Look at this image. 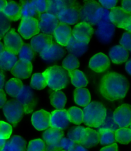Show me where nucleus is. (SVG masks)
<instances>
[{"mask_svg": "<svg viewBox=\"0 0 131 151\" xmlns=\"http://www.w3.org/2000/svg\"><path fill=\"white\" fill-rule=\"evenodd\" d=\"M129 82L125 76L117 72H109L101 78L98 85L99 93L109 101L125 98L129 90Z\"/></svg>", "mask_w": 131, "mask_h": 151, "instance_id": "nucleus-1", "label": "nucleus"}, {"mask_svg": "<svg viewBox=\"0 0 131 151\" xmlns=\"http://www.w3.org/2000/svg\"><path fill=\"white\" fill-rule=\"evenodd\" d=\"M83 123L88 127L100 128L108 116L105 106L99 101H91L83 108Z\"/></svg>", "mask_w": 131, "mask_h": 151, "instance_id": "nucleus-2", "label": "nucleus"}, {"mask_svg": "<svg viewBox=\"0 0 131 151\" xmlns=\"http://www.w3.org/2000/svg\"><path fill=\"white\" fill-rule=\"evenodd\" d=\"M43 73L46 79L47 87L51 91H62L68 86L70 78L68 72L62 66L51 65L43 71Z\"/></svg>", "mask_w": 131, "mask_h": 151, "instance_id": "nucleus-3", "label": "nucleus"}, {"mask_svg": "<svg viewBox=\"0 0 131 151\" xmlns=\"http://www.w3.org/2000/svg\"><path fill=\"white\" fill-rule=\"evenodd\" d=\"M15 99L23 107L25 114H32L37 106V99L33 89L30 86L23 85Z\"/></svg>", "mask_w": 131, "mask_h": 151, "instance_id": "nucleus-4", "label": "nucleus"}, {"mask_svg": "<svg viewBox=\"0 0 131 151\" xmlns=\"http://www.w3.org/2000/svg\"><path fill=\"white\" fill-rule=\"evenodd\" d=\"M2 109L5 119L14 126L18 125L25 115L23 107L16 99L7 101Z\"/></svg>", "mask_w": 131, "mask_h": 151, "instance_id": "nucleus-5", "label": "nucleus"}, {"mask_svg": "<svg viewBox=\"0 0 131 151\" xmlns=\"http://www.w3.org/2000/svg\"><path fill=\"white\" fill-rule=\"evenodd\" d=\"M19 35L25 40H30L40 32L37 18H22L18 27Z\"/></svg>", "mask_w": 131, "mask_h": 151, "instance_id": "nucleus-6", "label": "nucleus"}, {"mask_svg": "<svg viewBox=\"0 0 131 151\" xmlns=\"http://www.w3.org/2000/svg\"><path fill=\"white\" fill-rule=\"evenodd\" d=\"M66 50L57 43H51L39 53V57L43 62L51 64L63 59Z\"/></svg>", "mask_w": 131, "mask_h": 151, "instance_id": "nucleus-7", "label": "nucleus"}, {"mask_svg": "<svg viewBox=\"0 0 131 151\" xmlns=\"http://www.w3.org/2000/svg\"><path fill=\"white\" fill-rule=\"evenodd\" d=\"M116 33V27L111 22H102L96 25L95 31L96 39L101 44L109 45L112 42Z\"/></svg>", "mask_w": 131, "mask_h": 151, "instance_id": "nucleus-8", "label": "nucleus"}, {"mask_svg": "<svg viewBox=\"0 0 131 151\" xmlns=\"http://www.w3.org/2000/svg\"><path fill=\"white\" fill-rule=\"evenodd\" d=\"M112 117L118 127H129L131 123V105H120L113 111Z\"/></svg>", "mask_w": 131, "mask_h": 151, "instance_id": "nucleus-9", "label": "nucleus"}, {"mask_svg": "<svg viewBox=\"0 0 131 151\" xmlns=\"http://www.w3.org/2000/svg\"><path fill=\"white\" fill-rule=\"evenodd\" d=\"M111 61L108 55L103 52H97L90 58L88 61V67L89 69L97 74L104 73L108 70Z\"/></svg>", "mask_w": 131, "mask_h": 151, "instance_id": "nucleus-10", "label": "nucleus"}, {"mask_svg": "<svg viewBox=\"0 0 131 151\" xmlns=\"http://www.w3.org/2000/svg\"><path fill=\"white\" fill-rule=\"evenodd\" d=\"M37 18L39 20L40 32L52 36L59 23L57 16L49 12H44L39 14Z\"/></svg>", "mask_w": 131, "mask_h": 151, "instance_id": "nucleus-11", "label": "nucleus"}, {"mask_svg": "<svg viewBox=\"0 0 131 151\" xmlns=\"http://www.w3.org/2000/svg\"><path fill=\"white\" fill-rule=\"evenodd\" d=\"M70 123L68 111L65 109L60 110L55 109L54 111L50 112V127L60 130H64L68 127Z\"/></svg>", "mask_w": 131, "mask_h": 151, "instance_id": "nucleus-12", "label": "nucleus"}, {"mask_svg": "<svg viewBox=\"0 0 131 151\" xmlns=\"http://www.w3.org/2000/svg\"><path fill=\"white\" fill-rule=\"evenodd\" d=\"M5 49L18 54L21 48L24 45L23 37L14 29H10L3 37Z\"/></svg>", "mask_w": 131, "mask_h": 151, "instance_id": "nucleus-13", "label": "nucleus"}, {"mask_svg": "<svg viewBox=\"0 0 131 151\" xmlns=\"http://www.w3.org/2000/svg\"><path fill=\"white\" fill-rule=\"evenodd\" d=\"M93 34V26L90 23L84 22H78L72 29V36L79 42L89 43Z\"/></svg>", "mask_w": 131, "mask_h": 151, "instance_id": "nucleus-14", "label": "nucleus"}, {"mask_svg": "<svg viewBox=\"0 0 131 151\" xmlns=\"http://www.w3.org/2000/svg\"><path fill=\"white\" fill-rule=\"evenodd\" d=\"M50 112L45 109H39L32 113L31 123L37 131H44L50 127Z\"/></svg>", "mask_w": 131, "mask_h": 151, "instance_id": "nucleus-15", "label": "nucleus"}, {"mask_svg": "<svg viewBox=\"0 0 131 151\" xmlns=\"http://www.w3.org/2000/svg\"><path fill=\"white\" fill-rule=\"evenodd\" d=\"M80 9V5L77 4L73 6L62 9L57 15L58 22L70 26L76 25L80 19H79Z\"/></svg>", "mask_w": 131, "mask_h": 151, "instance_id": "nucleus-16", "label": "nucleus"}, {"mask_svg": "<svg viewBox=\"0 0 131 151\" xmlns=\"http://www.w3.org/2000/svg\"><path fill=\"white\" fill-rule=\"evenodd\" d=\"M43 139L46 145V151H54L58 149V144L64 137L63 130L49 127L43 131Z\"/></svg>", "mask_w": 131, "mask_h": 151, "instance_id": "nucleus-17", "label": "nucleus"}, {"mask_svg": "<svg viewBox=\"0 0 131 151\" xmlns=\"http://www.w3.org/2000/svg\"><path fill=\"white\" fill-rule=\"evenodd\" d=\"M100 6L99 3L96 0L85 2L79 11V19L81 22H87L93 25L95 12Z\"/></svg>", "mask_w": 131, "mask_h": 151, "instance_id": "nucleus-18", "label": "nucleus"}, {"mask_svg": "<svg viewBox=\"0 0 131 151\" xmlns=\"http://www.w3.org/2000/svg\"><path fill=\"white\" fill-rule=\"evenodd\" d=\"M56 43L63 47H66L72 37V29L70 25L59 23L53 34Z\"/></svg>", "mask_w": 131, "mask_h": 151, "instance_id": "nucleus-19", "label": "nucleus"}, {"mask_svg": "<svg viewBox=\"0 0 131 151\" xmlns=\"http://www.w3.org/2000/svg\"><path fill=\"white\" fill-rule=\"evenodd\" d=\"M108 56L112 63L122 65L129 59V52L120 45H115L109 49Z\"/></svg>", "mask_w": 131, "mask_h": 151, "instance_id": "nucleus-20", "label": "nucleus"}, {"mask_svg": "<svg viewBox=\"0 0 131 151\" xmlns=\"http://www.w3.org/2000/svg\"><path fill=\"white\" fill-rule=\"evenodd\" d=\"M53 43H54V40L52 36L39 33L30 39V45L34 52L39 54L48 45Z\"/></svg>", "mask_w": 131, "mask_h": 151, "instance_id": "nucleus-21", "label": "nucleus"}, {"mask_svg": "<svg viewBox=\"0 0 131 151\" xmlns=\"http://www.w3.org/2000/svg\"><path fill=\"white\" fill-rule=\"evenodd\" d=\"M89 43L79 42L72 36L67 44L66 50L70 54L77 58L83 56L88 52Z\"/></svg>", "mask_w": 131, "mask_h": 151, "instance_id": "nucleus-22", "label": "nucleus"}, {"mask_svg": "<svg viewBox=\"0 0 131 151\" xmlns=\"http://www.w3.org/2000/svg\"><path fill=\"white\" fill-rule=\"evenodd\" d=\"M18 61L17 54L5 49L0 54V70L10 71Z\"/></svg>", "mask_w": 131, "mask_h": 151, "instance_id": "nucleus-23", "label": "nucleus"}, {"mask_svg": "<svg viewBox=\"0 0 131 151\" xmlns=\"http://www.w3.org/2000/svg\"><path fill=\"white\" fill-rule=\"evenodd\" d=\"M2 14L9 21L17 22L21 19L20 5L14 1L6 2L5 7L3 9Z\"/></svg>", "mask_w": 131, "mask_h": 151, "instance_id": "nucleus-24", "label": "nucleus"}, {"mask_svg": "<svg viewBox=\"0 0 131 151\" xmlns=\"http://www.w3.org/2000/svg\"><path fill=\"white\" fill-rule=\"evenodd\" d=\"M33 68L32 63H25L19 61L10 72L14 78L19 80H26L32 75Z\"/></svg>", "mask_w": 131, "mask_h": 151, "instance_id": "nucleus-25", "label": "nucleus"}, {"mask_svg": "<svg viewBox=\"0 0 131 151\" xmlns=\"http://www.w3.org/2000/svg\"><path fill=\"white\" fill-rule=\"evenodd\" d=\"M26 146L25 138L21 136L15 135L6 141L5 146L0 151H26Z\"/></svg>", "mask_w": 131, "mask_h": 151, "instance_id": "nucleus-26", "label": "nucleus"}, {"mask_svg": "<svg viewBox=\"0 0 131 151\" xmlns=\"http://www.w3.org/2000/svg\"><path fill=\"white\" fill-rule=\"evenodd\" d=\"M130 14L126 13L121 6H116L110 11V22L116 27L123 29L124 25Z\"/></svg>", "mask_w": 131, "mask_h": 151, "instance_id": "nucleus-27", "label": "nucleus"}, {"mask_svg": "<svg viewBox=\"0 0 131 151\" xmlns=\"http://www.w3.org/2000/svg\"><path fill=\"white\" fill-rule=\"evenodd\" d=\"M73 98L76 105L84 108L91 101V94L87 88H78L73 91Z\"/></svg>", "mask_w": 131, "mask_h": 151, "instance_id": "nucleus-28", "label": "nucleus"}, {"mask_svg": "<svg viewBox=\"0 0 131 151\" xmlns=\"http://www.w3.org/2000/svg\"><path fill=\"white\" fill-rule=\"evenodd\" d=\"M68 73L71 83L75 88H84L88 86V79L82 70L76 69L68 72Z\"/></svg>", "mask_w": 131, "mask_h": 151, "instance_id": "nucleus-29", "label": "nucleus"}, {"mask_svg": "<svg viewBox=\"0 0 131 151\" xmlns=\"http://www.w3.org/2000/svg\"><path fill=\"white\" fill-rule=\"evenodd\" d=\"M49 100L51 106L57 110L64 109L67 104V96L64 92L61 91H50Z\"/></svg>", "mask_w": 131, "mask_h": 151, "instance_id": "nucleus-30", "label": "nucleus"}, {"mask_svg": "<svg viewBox=\"0 0 131 151\" xmlns=\"http://www.w3.org/2000/svg\"><path fill=\"white\" fill-rule=\"evenodd\" d=\"M23 85L21 80L16 78H10L5 84L4 88L6 94L12 98H16Z\"/></svg>", "mask_w": 131, "mask_h": 151, "instance_id": "nucleus-31", "label": "nucleus"}, {"mask_svg": "<svg viewBox=\"0 0 131 151\" xmlns=\"http://www.w3.org/2000/svg\"><path fill=\"white\" fill-rule=\"evenodd\" d=\"M99 143V133L96 130L91 127H87V132L84 140L81 145H84L86 148H93Z\"/></svg>", "mask_w": 131, "mask_h": 151, "instance_id": "nucleus-32", "label": "nucleus"}, {"mask_svg": "<svg viewBox=\"0 0 131 151\" xmlns=\"http://www.w3.org/2000/svg\"><path fill=\"white\" fill-rule=\"evenodd\" d=\"M86 132H87V127L77 125L69 130L67 134L68 138L76 144H81L85 138Z\"/></svg>", "mask_w": 131, "mask_h": 151, "instance_id": "nucleus-33", "label": "nucleus"}, {"mask_svg": "<svg viewBox=\"0 0 131 151\" xmlns=\"http://www.w3.org/2000/svg\"><path fill=\"white\" fill-rule=\"evenodd\" d=\"M21 19L26 18H37L39 14L37 12L32 4V0H20Z\"/></svg>", "mask_w": 131, "mask_h": 151, "instance_id": "nucleus-34", "label": "nucleus"}, {"mask_svg": "<svg viewBox=\"0 0 131 151\" xmlns=\"http://www.w3.org/2000/svg\"><path fill=\"white\" fill-rule=\"evenodd\" d=\"M30 87L33 90L41 91L47 87L45 75L43 73H36L32 74L30 81Z\"/></svg>", "mask_w": 131, "mask_h": 151, "instance_id": "nucleus-35", "label": "nucleus"}, {"mask_svg": "<svg viewBox=\"0 0 131 151\" xmlns=\"http://www.w3.org/2000/svg\"><path fill=\"white\" fill-rule=\"evenodd\" d=\"M116 142L121 145H128L131 143V130L129 127H118L115 130Z\"/></svg>", "mask_w": 131, "mask_h": 151, "instance_id": "nucleus-36", "label": "nucleus"}, {"mask_svg": "<svg viewBox=\"0 0 131 151\" xmlns=\"http://www.w3.org/2000/svg\"><path fill=\"white\" fill-rule=\"evenodd\" d=\"M35 53L30 45L24 44L17 55L19 61L25 63H31L35 57Z\"/></svg>", "mask_w": 131, "mask_h": 151, "instance_id": "nucleus-37", "label": "nucleus"}, {"mask_svg": "<svg viewBox=\"0 0 131 151\" xmlns=\"http://www.w3.org/2000/svg\"><path fill=\"white\" fill-rule=\"evenodd\" d=\"M67 111L71 123L75 125H80L83 123V109L77 106H72L67 110Z\"/></svg>", "mask_w": 131, "mask_h": 151, "instance_id": "nucleus-38", "label": "nucleus"}, {"mask_svg": "<svg viewBox=\"0 0 131 151\" xmlns=\"http://www.w3.org/2000/svg\"><path fill=\"white\" fill-rule=\"evenodd\" d=\"M99 143L105 146L111 145L116 142L115 131L108 129L100 128L98 130Z\"/></svg>", "mask_w": 131, "mask_h": 151, "instance_id": "nucleus-39", "label": "nucleus"}, {"mask_svg": "<svg viewBox=\"0 0 131 151\" xmlns=\"http://www.w3.org/2000/svg\"><path fill=\"white\" fill-rule=\"evenodd\" d=\"M62 67L67 72L78 69L80 67V61L78 58L69 54L64 58L62 61Z\"/></svg>", "mask_w": 131, "mask_h": 151, "instance_id": "nucleus-40", "label": "nucleus"}, {"mask_svg": "<svg viewBox=\"0 0 131 151\" xmlns=\"http://www.w3.org/2000/svg\"><path fill=\"white\" fill-rule=\"evenodd\" d=\"M102 22H110V11L100 6L96 9L95 12L93 25H96Z\"/></svg>", "mask_w": 131, "mask_h": 151, "instance_id": "nucleus-41", "label": "nucleus"}, {"mask_svg": "<svg viewBox=\"0 0 131 151\" xmlns=\"http://www.w3.org/2000/svg\"><path fill=\"white\" fill-rule=\"evenodd\" d=\"M26 151H46V145L43 139L34 138L28 142Z\"/></svg>", "mask_w": 131, "mask_h": 151, "instance_id": "nucleus-42", "label": "nucleus"}, {"mask_svg": "<svg viewBox=\"0 0 131 151\" xmlns=\"http://www.w3.org/2000/svg\"><path fill=\"white\" fill-rule=\"evenodd\" d=\"M13 128L10 123L0 120V138L6 140L11 138Z\"/></svg>", "mask_w": 131, "mask_h": 151, "instance_id": "nucleus-43", "label": "nucleus"}, {"mask_svg": "<svg viewBox=\"0 0 131 151\" xmlns=\"http://www.w3.org/2000/svg\"><path fill=\"white\" fill-rule=\"evenodd\" d=\"M76 143L70 138L63 137L58 144V149H61L62 151H73Z\"/></svg>", "mask_w": 131, "mask_h": 151, "instance_id": "nucleus-44", "label": "nucleus"}, {"mask_svg": "<svg viewBox=\"0 0 131 151\" xmlns=\"http://www.w3.org/2000/svg\"><path fill=\"white\" fill-rule=\"evenodd\" d=\"M10 29V23L9 20L0 12V40Z\"/></svg>", "mask_w": 131, "mask_h": 151, "instance_id": "nucleus-45", "label": "nucleus"}, {"mask_svg": "<svg viewBox=\"0 0 131 151\" xmlns=\"http://www.w3.org/2000/svg\"><path fill=\"white\" fill-rule=\"evenodd\" d=\"M51 1L56 6L59 12L64 8L71 7L78 4L77 0H51Z\"/></svg>", "mask_w": 131, "mask_h": 151, "instance_id": "nucleus-46", "label": "nucleus"}, {"mask_svg": "<svg viewBox=\"0 0 131 151\" xmlns=\"http://www.w3.org/2000/svg\"><path fill=\"white\" fill-rule=\"evenodd\" d=\"M119 45L128 51L131 50V33L123 32L119 39Z\"/></svg>", "mask_w": 131, "mask_h": 151, "instance_id": "nucleus-47", "label": "nucleus"}, {"mask_svg": "<svg viewBox=\"0 0 131 151\" xmlns=\"http://www.w3.org/2000/svg\"><path fill=\"white\" fill-rule=\"evenodd\" d=\"M32 2L36 11L39 14L47 12V0H32Z\"/></svg>", "mask_w": 131, "mask_h": 151, "instance_id": "nucleus-48", "label": "nucleus"}, {"mask_svg": "<svg viewBox=\"0 0 131 151\" xmlns=\"http://www.w3.org/2000/svg\"><path fill=\"white\" fill-rule=\"evenodd\" d=\"M98 2L102 7L111 11L116 7L118 4V0H98Z\"/></svg>", "mask_w": 131, "mask_h": 151, "instance_id": "nucleus-49", "label": "nucleus"}, {"mask_svg": "<svg viewBox=\"0 0 131 151\" xmlns=\"http://www.w3.org/2000/svg\"><path fill=\"white\" fill-rule=\"evenodd\" d=\"M121 7L126 13L131 14V0H122Z\"/></svg>", "mask_w": 131, "mask_h": 151, "instance_id": "nucleus-50", "label": "nucleus"}, {"mask_svg": "<svg viewBox=\"0 0 131 151\" xmlns=\"http://www.w3.org/2000/svg\"><path fill=\"white\" fill-rule=\"evenodd\" d=\"M100 151H118V145L117 143H114L111 145H105L100 149Z\"/></svg>", "mask_w": 131, "mask_h": 151, "instance_id": "nucleus-51", "label": "nucleus"}, {"mask_svg": "<svg viewBox=\"0 0 131 151\" xmlns=\"http://www.w3.org/2000/svg\"><path fill=\"white\" fill-rule=\"evenodd\" d=\"M6 102H7V98H6V92L3 90L0 91V109L4 107Z\"/></svg>", "mask_w": 131, "mask_h": 151, "instance_id": "nucleus-52", "label": "nucleus"}, {"mask_svg": "<svg viewBox=\"0 0 131 151\" xmlns=\"http://www.w3.org/2000/svg\"><path fill=\"white\" fill-rule=\"evenodd\" d=\"M123 30H126V32L131 33V14H130L127 18L123 27Z\"/></svg>", "mask_w": 131, "mask_h": 151, "instance_id": "nucleus-53", "label": "nucleus"}, {"mask_svg": "<svg viewBox=\"0 0 131 151\" xmlns=\"http://www.w3.org/2000/svg\"><path fill=\"white\" fill-rule=\"evenodd\" d=\"M125 70L126 73L131 76V58L125 63Z\"/></svg>", "mask_w": 131, "mask_h": 151, "instance_id": "nucleus-54", "label": "nucleus"}, {"mask_svg": "<svg viewBox=\"0 0 131 151\" xmlns=\"http://www.w3.org/2000/svg\"><path fill=\"white\" fill-rule=\"evenodd\" d=\"M5 76L4 73L0 70V91H1L5 87Z\"/></svg>", "mask_w": 131, "mask_h": 151, "instance_id": "nucleus-55", "label": "nucleus"}, {"mask_svg": "<svg viewBox=\"0 0 131 151\" xmlns=\"http://www.w3.org/2000/svg\"><path fill=\"white\" fill-rule=\"evenodd\" d=\"M73 151H89L88 149L86 148L81 144H76L75 148Z\"/></svg>", "mask_w": 131, "mask_h": 151, "instance_id": "nucleus-56", "label": "nucleus"}, {"mask_svg": "<svg viewBox=\"0 0 131 151\" xmlns=\"http://www.w3.org/2000/svg\"><path fill=\"white\" fill-rule=\"evenodd\" d=\"M7 1L6 0H0V12L2 13L3 9L5 7Z\"/></svg>", "mask_w": 131, "mask_h": 151, "instance_id": "nucleus-57", "label": "nucleus"}, {"mask_svg": "<svg viewBox=\"0 0 131 151\" xmlns=\"http://www.w3.org/2000/svg\"><path fill=\"white\" fill-rule=\"evenodd\" d=\"M6 142V139L0 138V150H1L3 149V147L5 146Z\"/></svg>", "mask_w": 131, "mask_h": 151, "instance_id": "nucleus-58", "label": "nucleus"}, {"mask_svg": "<svg viewBox=\"0 0 131 151\" xmlns=\"http://www.w3.org/2000/svg\"><path fill=\"white\" fill-rule=\"evenodd\" d=\"M4 50H5L4 45H3V43L1 42V41H0V54H1V52H3Z\"/></svg>", "mask_w": 131, "mask_h": 151, "instance_id": "nucleus-59", "label": "nucleus"}, {"mask_svg": "<svg viewBox=\"0 0 131 151\" xmlns=\"http://www.w3.org/2000/svg\"><path fill=\"white\" fill-rule=\"evenodd\" d=\"M84 1L85 2H87V1H93V0H84Z\"/></svg>", "mask_w": 131, "mask_h": 151, "instance_id": "nucleus-60", "label": "nucleus"}, {"mask_svg": "<svg viewBox=\"0 0 131 151\" xmlns=\"http://www.w3.org/2000/svg\"><path fill=\"white\" fill-rule=\"evenodd\" d=\"M129 127V129L131 130V123H130V126Z\"/></svg>", "mask_w": 131, "mask_h": 151, "instance_id": "nucleus-61", "label": "nucleus"}, {"mask_svg": "<svg viewBox=\"0 0 131 151\" xmlns=\"http://www.w3.org/2000/svg\"><path fill=\"white\" fill-rule=\"evenodd\" d=\"M130 55H131V50H130Z\"/></svg>", "mask_w": 131, "mask_h": 151, "instance_id": "nucleus-62", "label": "nucleus"}, {"mask_svg": "<svg viewBox=\"0 0 131 151\" xmlns=\"http://www.w3.org/2000/svg\"><path fill=\"white\" fill-rule=\"evenodd\" d=\"M6 1H11V0H6Z\"/></svg>", "mask_w": 131, "mask_h": 151, "instance_id": "nucleus-63", "label": "nucleus"}]
</instances>
